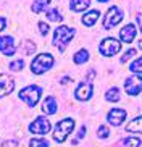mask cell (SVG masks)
<instances>
[{
	"label": "cell",
	"instance_id": "obj_22",
	"mask_svg": "<svg viewBox=\"0 0 142 147\" xmlns=\"http://www.w3.org/2000/svg\"><path fill=\"white\" fill-rule=\"evenodd\" d=\"M45 16H47L50 21H61V20H63V16H61V13L58 10H48L47 13H45Z\"/></svg>",
	"mask_w": 142,
	"mask_h": 147
},
{
	"label": "cell",
	"instance_id": "obj_35",
	"mask_svg": "<svg viewBox=\"0 0 142 147\" xmlns=\"http://www.w3.org/2000/svg\"><path fill=\"white\" fill-rule=\"evenodd\" d=\"M139 49H141V50H142V39L139 40Z\"/></svg>",
	"mask_w": 142,
	"mask_h": 147
},
{
	"label": "cell",
	"instance_id": "obj_13",
	"mask_svg": "<svg viewBox=\"0 0 142 147\" xmlns=\"http://www.w3.org/2000/svg\"><path fill=\"white\" fill-rule=\"evenodd\" d=\"M136 32H137L136 26H134V24H128V26H125L123 29L120 31V37H121V40H123V42L129 44V42H133V40H134Z\"/></svg>",
	"mask_w": 142,
	"mask_h": 147
},
{
	"label": "cell",
	"instance_id": "obj_19",
	"mask_svg": "<svg viewBox=\"0 0 142 147\" xmlns=\"http://www.w3.org/2000/svg\"><path fill=\"white\" fill-rule=\"evenodd\" d=\"M105 99L110 100V102H118V100L121 99L120 89H118V87H112V89H108V92L105 94Z\"/></svg>",
	"mask_w": 142,
	"mask_h": 147
},
{
	"label": "cell",
	"instance_id": "obj_5",
	"mask_svg": "<svg viewBox=\"0 0 142 147\" xmlns=\"http://www.w3.org/2000/svg\"><path fill=\"white\" fill-rule=\"evenodd\" d=\"M40 94H42V89L39 86H36V84H31V86L20 91V99L23 102H26L29 107H34L39 102V99H40Z\"/></svg>",
	"mask_w": 142,
	"mask_h": 147
},
{
	"label": "cell",
	"instance_id": "obj_1",
	"mask_svg": "<svg viewBox=\"0 0 142 147\" xmlns=\"http://www.w3.org/2000/svg\"><path fill=\"white\" fill-rule=\"evenodd\" d=\"M76 31L74 28H69V26H58L53 32V45L58 47L60 52H65V49L71 42V39L74 37Z\"/></svg>",
	"mask_w": 142,
	"mask_h": 147
},
{
	"label": "cell",
	"instance_id": "obj_3",
	"mask_svg": "<svg viewBox=\"0 0 142 147\" xmlns=\"http://www.w3.org/2000/svg\"><path fill=\"white\" fill-rule=\"evenodd\" d=\"M52 65H53V57L50 53H39L31 63V71L34 74H42L50 69Z\"/></svg>",
	"mask_w": 142,
	"mask_h": 147
},
{
	"label": "cell",
	"instance_id": "obj_2",
	"mask_svg": "<svg viewBox=\"0 0 142 147\" xmlns=\"http://www.w3.org/2000/svg\"><path fill=\"white\" fill-rule=\"evenodd\" d=\"M74 128V120L73 118H63L61 121H58L53 131V139L57 142H65L66 138L69 136V133Z\"/></svg>",
	"mask_w": 142,
	"mask_h": 147
},
{
	"label": "cell",
	"instance_id": "obj_26",
	"mask_svg": "<svg viewBox=\"0 0 142 147\" xmlns=\"http://www.w3.org/2000/svg\"><path fill=\"white\" fill-rule=\"evenodd\" d=\"M97 136H99L100 139H107L108 136H110V131H108L107 126H100L99 131H97Z\"/></svg>",
	"mask_w": 142,
	"mask_h": 147
},
{
	"label": "cell",
	"instance_id": "obj_33",
	"mask_svg": "<svg viewBox=\"0 0 142 147\" xmlns=\"http://www.w3.org/2000/svg\"><path fill=\"white\" fill-rule=\"evenodd\" d=\"M137 24H139V28H141V31H142V13L137 15Z\"/></svg>",
	"mask_w": 142,
	"mask_h": 147
},
{
	"label": "cell",
	"instance_id": "obj_11",
	"mask_svg": "<svg viewBox=\"0 0 142 147\" xmlns=\"http://www.w3.org/2000/svg\"><path fill=\"white\" fill-rule=\"evenodd\" d=\"M107 120H108L110 125L120 126L121 123L126 120V112L123 110V108H112V110L108 112V115H107Z\"/></svg>",
	"mask_w": 142,
	"mask_h": 147
},
{
	"label": "cell",
	"instance_id": "obj_12",
	"mask_svg": "<svg viewBox=\"0 0 142 147\" xmlns=\"http://www.w3.org/2000/svg\"><path fill=\"white\" fill-rule=\"evenodd\" d=\"M13 89H15V81H13L11 76L0 74V97L8 95Z\"/></svg>",
	"mask_w": 142,
	"mask_h": 147
},
{
	"label": "cell",
	"instance_id": "obj_7",
	"mask_svg": "<svg viewBox=\"0 0 142 147\" xmlns=\"http://www.w3.org/2000/svg\"><path fill=\"white\" fill-rule=\"evenodd\" d=\"M123 18H125V15H123V11L118 7H110L107 10L105 18H103V28L105 29H112L113 26H116V24H120L123 21Z\"/></svg>",
	"mask_w": 142,
	"mask_h": 147
},
{
	"label": "cell",
	"instance_id": "obj_23",
	"mask_svg": "<svg viewBox=\"0 0 142 147\" xmlns=\"http://www.w3.org/2000/svg\"><path fill=\"white\" fill-rule=\"evenodd\" d=\"M129 69L133 71V73H142V57H139L137 60H134L129 66Z\"/></svg>",
	"mask_w": 142,
	"mask_h": 147
},
{
	"label": "cell",
	"instance_id": "obj_10",
	"mask_svg": "<svg viewBox=\"0 0 142 147\" xmlns=\"http://www.w3.org/2000/svg\"><path fill=\"white\" fill-rule=\"evenodd\" d=\"M0 52L7 57L15 55L16 52V44H15V39L11 36H2L0 37Z\"/></svg>",
	"mask_w": 142,
	"mask_h": 147
},
{
	"label": "cell",
	"instance_id": "obj_25",
	"mask_svg": "<svg viewBox=\"0 0 142 147\" xmlns=\"http://www.w3.org/2000/svg\"><path fill=\"white\" fill-rule=\"evenodd\" d=\"M23 65H24V61H23V60H15V61H11L8 66H10V69H11V71H21Z\"/></svg>",
	"mask_w": 142,
	"mask_h": 147
},
{
	"label": "cell",
	"instance_id": "obj_27",
	"mask_svg": "<svg viewBox=\"0 0 142 147\" xmlns=\"http://www.w3.org/2000/svg\"><path fill=\"white\" fill-rule=\"evenodd\" d=\"M36 45L32 42H29V40H26L24 42V55H31V53L34 52Z\"/></svg>",
	"mask_w": 142,
	"mask_h": 147
},
{
	"label": "cell",
	"instance_id": "obj_34",
	"mask_svg": "<svg viewBox=\"0 0 142 147\" xmlns=\"http://www.w3.org/2000/svg\"><path fill=\"white\" fill-rule=\"evenodd\" d=\"M97 2H100V3H107L108 0H97Z\"/></svg>",
	"mask_w": 142,
	"mask_h": 147
},
{
	"label": "cell",
	"instance_id": "obj_6",
	"mask_svg": "<svg viewBox=\"0 0 142 147\" xmlns=\"http://www.w3.org/2000/svg\"><path fill=\"white\" fill-rule=\"evenodd\" d=\"M99 50L102 55L105 57H113L121 50V42L115 37H105V39L100 42L99 45Z\"/></svg>",
	"mask_w": 142,
	"mask_h": 147
},
{
	"label": "cell",
	"instance_id": "obj_15",
	"mask_svg": "<svg viewBox=\"0 0 142 147\" xmlns=\"http://www.w3.org/2000/svg\"><path fill=\"white\" fill-rule=\"evenodd\" d=\"M100 18V11L99 10H90L89 13H86L82 16V23H84V26L87 28H92L97 23V20Z\"/></svg>",
	"mask_w": 142,
	"mask_h": 147
},
{
	"label": "cell",
	"instance_id": "obj_29",
	"mask_svg": "<svg viewBox=\"0 0 142 147\" xmlns=\"http://www.w3.org/2000/svg\"><path fill=\"white\" fill-rule=\"evenodd\" d=\"M39 31H40V34H42V36H47L48 31H50V29H48V24H45L44 21H40V23H39Z\"/></svg>",
	"mask_w": 142,
	"mask_h": 147
},
{
	"label": "cell",
	"instance_id": "obj_9",
	"mask_svg": "<svg viewBox=\"0 0 142 147\" xmlns=\"http://www.w3.org/2000/svg\"><path fill=\"white\" fill-rule=\"evenodd\" d=\"M125 89L129 95H137L142 92V78L141 76H129L125 81Z\"/></svg>",
	"mask_w": 142,
	"mask_h": 147
},
{
	"label": "cell",
	"instance_id": "obj_28",
	"mask_svg": "<svg viewBox=\"0 0 142 147\" xmlns=\"http://www.w3.org/2000/svg\"><path fill=\"white\" fill-rule=\"evenodd\" d=\"M134 55H136V49H129L128 52H126L125 55L121 57V60H120V61H121V63H126V61H128L131 57H134Z\"/></svg>",
	"mask_w": 142,
	"mask_h": 147
},
{
	"label": "cell",
	"instance_id": "obj_20",
	"mask_svg": "<svg viewBox=\"0 0 142 147\" xmlns=\"http://www.w3.org/2000/svg\"><path fill=\"white\" fill-rule=\"evenodd\" d=\"M48 3H50V0H36V2H32V11L40 13L45 10V7H48Z\"/></svg>",
	"mask_w": 142,
	"mask_h": 147
},
{
	"label": "cell",
	"instance_id": "obj_21",
	"mask_svg": "<svg viewBox=\"0 0 142 147\" xmlns=\"http://www.w3.org/2000/svg\"><path fill=\"white\" fill-rule=\"evenodd\" d=\"M123 147H141V139L139 138H126L123 139Z\"/></svg>",
	"mask_w": 142,
	"mask_h": 147
},
{
	"label": "cell",
	"instance_id": "obj_17",
	"mask_svg": "<svg viewBox=\"0 0 142 147\" xmlns=\"http://www.w3.org/2000/svg\"><path fill=\"white\" fill-rule=\"evenodd\" d=\"M89 5L90 0H71L69 7H71L73 11H84L86 8H89Z\"/></svg>",
	"mask_w": 142,
	"mask_h": 147
},
{
	"label": "cell",
	"instance_id": "obj_18",
	"mask_svg": "<svg viewBox=\"0 0 142 147\" xmlns=\"http://www.w3.org/2000/svg\"><path fill=\"white\" fill-rule=\"evenodd\" d=\"M74 63L76 65H82V63H86L89 60V52L87 50H79L77 53H74Z\"/></svg>",
	"mask_w": 142,
	"mask_h": 147
},
{
	"label": "cell",
	"instance_id": "obj_4",
	"mask_svg": "<svg viewBox=\"0 0 142 147\" xmlns=\"http://www.w3.org/2000/svg\"><path fill=\"white\" fill-rule=\"evenodd\" d=\"M94 76H95V71L90 69L86 76V81H82L77 86L76 92H74L77 100H89L92 97V92H94V89H92V79H94Z\"/></svg>",
	"mask_w": 142,
	"mask_h": 147
},
{
	"label": "cell",
	"instance_id": "obj_31",
	"mask_svg": "<svg viewBox=\"0 0 142 147\" xmlns=\"http://www.w3.org/2000/svg\"><path fill=\"white\" fill-rule=\"evenodd\" d=\"M5 26H7V20L0 16V31H3V29H5Z\"/></svg>",
	"mask_w": 142,
	"mask_h": 147
},
{
	"label": "cell",
	"instance_id": "obj_32",
	"mask_svg": "<svg viewBox=\"0 0 142 147\" xmlns=\"http://www.w3.org/2000/svg\"><path fill=\"white\" fill-rule=\"evenodd\" d=\"M84 136H86V126H82L79 133H77V138H84Z\"/></svg>",
	"mask_w": 142,
	"mask_h": 147
},
{
	"label": "cell",
	"instance_id": "obj_24",
	"mask_svg": "<svg viewBox=\"0 0 142 147\" xmlns=\"http://www.w3.org/2000/svg\"><path fill=\"white\" fill-rule=\"evenodd\" d=\"M29 147H48V142L45 139H31Z\"/></svg>",
	"mask_w": 142,
	"mask_h": 147
},
{
	"label": "cell",
	"instance_id": "obj_14",
	"mask_svg": "<svg viewBox=\"0 0 142 147\" xmlns=\"http://www.w3.org/2000/svg\"><path fill=\"white\" fill-rule=\"evenodd\" d=\"M57 108H58V105H57L55 97H52V95L45 97V100L42 104V112L45 115H53V113H57Z\"/></svg>",
	"mask_w": 142,
	"mask_h": 147
},
{
	"label": "cell",
	"instance_id": "obj_30",
	"mask_svg": "<svg viewBox=\"0 0 142 147\" xmlns=\"http://www.w3.org/2000/svg\"><path fill=\"white\" fill-rule=\"evenodd\" d=\"M0 147H20V146H18L16 141H5V142H2Z\"/></svg>",
	"mask_w": 142,
	"mask_h": 147
},
{
	"label": "cell",
	"instance_id": "obj_8",
	"mask_svg": "<svg viewBox=\"0 0 142 147\" xmlns=\"http://www.w3.org/2000/svg\"><path fill=\"white\" fill-rule=\"evenodd\" d=\"M29 131L32 134H47L50 131V121L44 117H37L29 125Z\"/></svg>",
	"mask_w": 142,
	"mask_h": 147
},
{
	"label": "cell",
	"instance_id": "obj_16",
	"mask_svg": "<svg viewBox=\"0 0 142 147\" xmlns=\"http://www.w3.org/2000/svg\"><path fill=\"white\" fill-rule=\"evenodd\" d=\"M126 131H128V133H141L142 134V117L134 118L131 123H128Z\"/></svg>",
	"mask_w": 142,
	"mask_h": 147
}]
</instances>
